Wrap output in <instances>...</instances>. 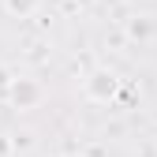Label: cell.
I'll use <instances>...</instances> for the list:
<instances>
[{
  "label": "cell",
  "mask_w": 157,
  "mask_h": 157,
  "mask_svg": "<svg viewBox=\"0 0 157 157\" xmlns=\"http://www.w3.org/2000/svg\"><path fill=\"white\" fill-rule=\"evenodd\" d=\"M8 8H11V11H30L34 0H8Z\"/></svg>",
  "instance_id": "1"
}]
</instances>
